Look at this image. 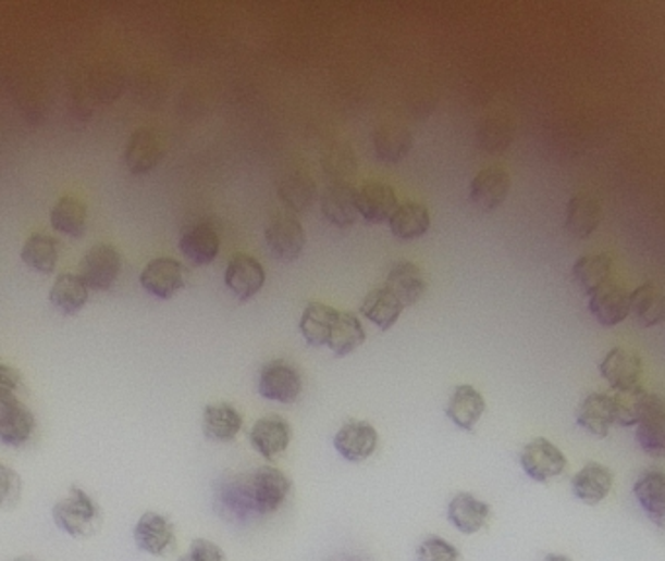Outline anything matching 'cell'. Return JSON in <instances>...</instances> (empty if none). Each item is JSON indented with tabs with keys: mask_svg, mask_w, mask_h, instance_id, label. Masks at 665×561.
<instances>
[{
	"mask_svg": "<svg viewBox=\"0 0 665 561\" xmlns=\"http://www.w3.org/2000/svg\"><path fill=\"white\" fill-rule=\"evenodd\" d=\"M51 514L57 528L76 540L90 538L102 524V509L78 486H71L69 497L57 501Z\"/></svg>",
	"mask_w": 665,
	"mask_h": 561,
	"instance_id": "6da1fadb",
	"label": "cell"
},
{
	"mask_svg": "<svg viewBox=\"0 0 665 561\" xmlns=\"http://www.w3.org/2000/svg\"><path fill=\"white\" fill-rule=\"evenodd\" d=\"M263 238L273 258L285 263L295 262L307 244L305 226L293 213L272 216L263 230Z\"/></svg>",
	"mask_w": 665,
	"mask_h": 561,
	"instance_id": "7a4b0ae2",
	"label": "cell"
},
{
	"mask_svg": "<svg viewBox=\"0 0 665 561\" xmlns=\"http://www.w3.org/2000/svg\"><path fill=\"white\" fill-rule=\"evenodd\" d=\"M601 378L609 384L613 392H635L644 388L642 374L644 365L642 359L635 351H628L625 347H613L607 356L601 359Z\"/></svg>",
	"mask_w": 665,
	"mask_h": 561,
	"instance_id": "3957f363",
	"label": "cell"
},
{
	"mask_svg": "<svg viewBox=\"0 0 665 561\" xmlns=\"http://www.w3.org/2000/svg\"><path fill=\"white\" fill-rule=\"evenodd\" d=\"M258 392L263 400L278 403H295L303 392V376L285 359H273L260 369Z\"/></svg>",
	"mask_w": 665,
	"mask_h": 561,
	"instance_id": "277c9868",
	"label": "cell"
},
{
	"mask_svg": "<svg viewBox=\"0 0 665 561\" xmlns=\"http://www.w3.org/2000/svg\"><path fill=\"white\" fill-rule=\"evenodd\" d=\"M519 464L533 482L544 484L553 477L563 476L568 460L554 442L544 437H537L525 445L519 454Z\"/></svg>",
	"mask_w": 665,
	"mask_h": 561,
	"instance_id": "5b68a950",
	"label": "cell"
},
{
	"mask_svg": "<svg viewBox=\"0 0 665 561\" xmlns=\"http://www.w3.org/2000/svg\"><path fill=\"white\" fill-rule=\"evenodd\" d=\"M250 476L254 511L258 516L278 513L291 494V479L273 466L258 467Z\"/></svg>",
	"mask_w": 665,
	"mask_h": 561,
	"instance_id": "8992f818",
	"label": "cell"
},
{
	"mask_svg": "<svg viewBox=\"0 0 665 561\" xmlns=\"http://www.w3.org/2000/svg\"><path fill=\"white\" fill-rule=\"evenodd\" d=\"M588 310L601 326H618L632 314V292L609 280L588 295Z\"/></svg>",
	"mask_w": 665,
	"mask_h": 561,
	"instance_id": "52a82bcc",
	"label": "cell"
},
{
	"mask_svg": "<svg viewBox=\"0 0 665 561\" xmlns=\"http://www.w3.org/2000/svg\"><path fill=\"white\" fill-rule=\"evenodd\" d=\"M180 250L196 265L213 262L221 250V234L215 221L211 219L189 221L180 233Z\"/></svg>",
	"mask_w": 665,
	"mask_h": 561,
	"instance_id": "ba28073f",
	"label": "cell"
},
{
	"mask_svg": "<svg viewBox=\"0 0 665 561\" xmlns=\"http://www.w3.org/2000/svg\"><path fill=\"white\" fill-rule=\"evenodd\" d=\"M122 272V255L110 244H96L86 252L78 265V275L85 279L88 289H112Z\"/></svg>",
	"mask_w": 665,
	"mask_h": 561,
	"instance_id": "9c48e42d",
	"label": "cell"
},
{
	"mask_svg": "<svg viewBox=\"0 0 665 561\" xmlns=\"http://www.w3.org/2000/svg\"><path fill=\"white\" fill-rule=\"evenodd\" d=\"M133 540L137 544V548L141 552L155 556V558H164L170 552L176 550V531L174 524L170 523L164 514L149 513L141 514V519L133 528Z\"/></svg>",
	"mask_w": 665,
	"mask_h": 561,
	"instance_id": "30bf717a",
	"label": "cell"
},
{
	"mask_svg": "<svg viewBox=\"0 0 665 561\" xmlns=\"http://www.w3.org/2000/svg\"><path fill=\"white\" fill-rule=\"evenodd\" d=\"M139 280L143 289L149 295L157 299L169 300L186 287V270L178 260L170 255H160L145 265Z\"/></svg>",
	"mask_w": 665,
	"mask_h": 561,
	"instance_id": "8fae6325",
	"label": "cell"
},
{
	"mask_svg": "<svg viewBox=\"0 0 665 561\" xmlns=\"http://www.w3.org/2000/svg\"><path fill=\"white\" fill-rule=\"evenodd\" d=\"M36 431V415L19 396H0V440L20 449L24 447Z\"/></svg>",
	"mask_w": 665,
	"mask_h": 561,
	"instance_id": "7c38bea8",
	"label": "cell"
},
{
	"mask_svg": "<svg viewBox=\"0 0 665 561\" xmlns=\"http://www.w3.org/2000/svg\"><path fill=\"white\" fill-rule=\"evenodd\" d=\"M637 440L652 459H665V396L648 392L638 420Z\"/></svg>",
	"mask_w": 665,
	"mask_h": 561,
	"instance_id": "4fadbf2b",
	"label": "cell"
},
{
	"mask_svg": "<svg viewBox=\"0 0 665 561\" xmlns=\"http://www.w3.org/2000/svg\"><path fill=\"white\" fill-rule=\"evenodd\" d=\"M379 433L367 421H347L334 435V449L347 462H366L375 454Z\"/></svg>",
	"mask_w": 665,
	"mask_h": 561,
	"instance_id": "5bb4252c",
	"label": "cell"
},
{
	"mask_svg": "<svg viewBox=\"0 0 665 561\" xmlns=\"http://www.w3.org/2000/svg\"><path fill=\"white\" fill-rule=\"evenodd\" d=\"M167 154V142L160 137V133L149 127H141L132 133V137L125 145L123 162L127 170L141 176L159 164L160 160Z\"/></svg>",
	"mask_w": 665,
	"mask_h": 561,
	"instance_id": "9a60e30c",
	"label": "cell"
},
{
	"mask_svg": "<svg viewBox=\"0 0 665 561\" xmlns=\"http://www.w3.org/2000/svg\"><path fill=\"white\" fill-rule=\"evenodd\" d=\"M225 283L241 302L253 300L266 283V270L250 253L236 252L229 258Z\"/></svg>",
	"mask_w": 665,
	"mask_h": 561,
	"instance_id": "2e32d148",
	"label": "cell"
},
{
	"mask_svg": "<svg viewBox=\"0 0 665 561\" xmlns=\"http://www.w3.org/2000/svg\"><path fill=\"white\" fill-rule=\"evenodd\" d=\"M509 191H512V176L502 166L482 169L470 182V201L487 213H492L504 205Z\"/></svg>",
	"mask_w": 665,
	"mask_h": 561,
	"instance_id": "e0dca14e",
	"label": "cell"
},
{
	"mask_svg": "<svg viewBox=\"0 0 665 561\" xmlns=\"http://www.w3.org/2000/svg\"><path fill=\"white\" fill-rule=\"evenodd\" d=\"M617 421V402L613 394H588L576 410V423L598 439H605Z\"/></svg>",
	"mask_w": 665,
	"mask_h": 561,
	"instance_id": "ac0fdd59",
	"label": "cell"
},
{
	"mask_svg": "<svg viewBox=\"0 0 665 561\" xmlns=\"http://www.w3.org/2000/svg\"><path fill=\"white\" fill-rule=\"evenodd\" d=\"M603 223V205L591 194H576L566 205L564 230L574 240H590Z\"/></svg>",
	"mask_w": 665,
	"mask_h": 561,
	"instance_id": "d6986e66",
	"label": "cell"
},
{
	"mask_svg": "<svg viewBox=\"0 0 665 561\" xmlns=\"http://www.w3.org/2000/svg\"><path fill=\"white\" fill-rule=\"evenodd\" d=\"M320 211L337 228L356 225L361 216L357 209V187L349 182H332L320 194Z\"/></svg>",
	"mask_w": 665,
	"mask_h": 561,
	"instance_id": "ffe728a7",
	"label": "cell"
},
{
	"mask_svg": "<svg viewBox=\"0 0 665 561\" xmlns=\"http://www.w3.org/2000/svg\"><path fill=\"white\" fill-rule=\"evenodd\" d=\"M398 203V197L393 187L379 179H367L357 187V209L361 219L369 225L389 223Z\"/></svg>",
	"mask_w": 665,
	"mask_h": 561,
	"instance_id": "44dd1931",
	"label": "cell"
},
{
	"mask_svg": "<svg viewBox=\"0 0 665 561\" xmlns=\"http://www.w3.org/2000/svg\"><path fill=\"white\" fill-rule=\"evenodd\" d=\"M248 439H250L254 450L262 459L273 462V460L280 459L290 447V423L283 420L282 415H275V413L263 415L254 423L253 429L248 433Z\"/></svg>",
	"mask_w": 665,
	"mask_h": 561,
	"instance_id": "7402d4cb",
	"label": "cell"
},
{
	"mask_svg": "<svg viewBox=\"0 0 665 561\" xmlns=\"http://www.w3.org/2000/svg\"><path fill=\"white\" fill-rule=\"evenodd\" d=\"M487 412V400L472 384H459L453 388L450 402L445 406V415L451 423L460 431L472 433L477 429L478 421Z\"/></svg>",
	"mask_w": 665,
	"mask_h": 561,
	"instance_id": "603a6c76",
	"label": "cell"
},
{
	"mask_svg": "<svg viewBox=\"0 0 665 561\" xmlns=\"http://www.w3.org/2000/svg\"><path fill=\"white\" fill-rule=\"evenodd\" d=\"M615 484V474L600 462H588L576 476L571 477V494L583 506H600L605 501Z\"/></svg>",
	"mask_w": 665,
	"mask_h": 561,
	"instance_id": "cb8c5ba5",
	"label": "cell"
},
{
	"mask_svg": "<svg viewBox=\"0 0 665 561\" xmlns=\"http://www.w3.org/2000/svg\"><path fill=\"white\" fill-rule=\"evenodd\" d=\"M217 503L223 516H231V521H250L256 514L250 494V476L243 474L221 482V486L217 487Z\"/></svg>",
	"mask_w": 665,
	"mask_h": 561,
	"instance_id": "d4e9b609",
	"label": "cell"
},
{
	"mask_svg": "<svg viewBox=\"0 0 665 561\" xmlns=\"http://www.w3.org/2000/svg\"><path fill=\"white\" fill-rule=\"evenodd\" d=\"M490 516H492V507L467 491H460L453 497L447 507L450 523L467 536L480 533L487 526Z\"/></svg>",
	"mask_w": 665,
	"mask_h": 561,
	"instance_id": "484cf974",
	"label": "cell"
},
{
	"mask_svg": "<svg viewBox=\"0 0 665 561\" xmlns=\"http://www.w3.org/2000/svg\"><path fill=\"white\" fill-rule=\"evenodd\" d=\"M384 285L393 290L404 307H414L416 302L422 300L428 290V277L420 265L401 260L391 265Z\"/></svg>",
	"mask_w": 665,
	"mask_h": 561,
	"instance_id": "4316f807",
	"label": "cell"
},
{
	"mask_svg": "<svg viewBox=\"0 0 665 561\" xmlns=\"http://www.w3.org/2000/svg\"><path fill=\"white\" fill-rule=\"evenodd\" d=\"M632 494L648 519L665 531V472L648 470L635 482Z\"/></svg>",
	"mask_w": 665,
	"mask_h": 561,
	"instance_id": "83f0119b",
	"label": "cell"
},
{
	"mask_svg": "<svg viewBox=\"0 0 665 561\" xmlns=\"http://www.w3.org/2000/svg\"><path fill=\"white\" fill-rule=\"evenodd\" d=\"M243 413L238 412L233 403H207L201 429L206 439L213 442H231L243 429Z\"/></svg>",
	"mask_w": 665,
	"mask_h": 561,
	"instance_id": "f1b7e54d",
	"label": "cell"
},
{
	"mask_svg": "<svg viewBox=\"0 0 665 561\" xmlns=\"http://www.w3.org/2000/svg\"><path fill=\"white\" fill-rule=\"evenodd\" d=\"M337 312L340 310L319 300H312L305 307L300 314L299 332L310 347L329 346Z\"/></svg>",
	"mask_w": 665,
	"mask_h": 561,
	"instance_id": "f546056e",
	"label": "cell"
},
{
	"mask_svg": "<svg viewBox=\"0 0 665 561\" xmlns=\"http://www.w3.org/2000/svg\"><path fill=\"white\" fill-rule=\"evenodd\" d=\"M406 309L401 299L394 295L393 290L384 287H375L369 290L366 299L359 307V312L366 316L371 324H375L379 329H391L398 322L403 310Z\"/></svg>",
	"mask_w": 665,
	"mask_h": 561,
	"instance_id": "4dcf8cb0",
	"label": "cell"
},
{
	"mask_svg": "<svg viewBox=\"0 0 665 561\" xmlns=\"http://www.w3.org/2000/svg\"><path fill=\"white\" fill-rule=\"evenodd\" d=\"M278 197L283 207L293 215L307 211L317 199H320L317 182L307 172H299V170L283 176L278 186Z\"/></svg>",
	"mask_w": 665,
	"mask_h": 561,
	"instance_id": "1f68e13d",
	"label": "cell"
},
{
	"mask_svg": "<svg viewBox=\"0 0 665 561\" xmlns=\"http://www.w3.org/2000/svg\"><path fill=\"white\" fill-rule=\"evenodd\" d=\"M373 149L377 159L383 160L386 164L403 162L414 149L412 132L396 123L381 125L373 132Z\"/></svg>",
	"mask_w": 665,
	"mask_h": 561,
	"instance_id": "d6a6232c",
	"label": "cell"
},
{
	"mask_svg": "<svg viewBox=\"0 0 665 561\" xmlns=\"http://www.w3.org/2000/svg\"><path fill=\"white\" fill-rule=\"evenodd\" d=\"M632 316L642 327H654L665 322V287L646 280L632 290Z\"/></svg>",
	"mask_w": 665,
	"mask_h": 561,
	"instance_id": "836d02e7",
	"label": "cell"
},
{
	"mask_svg": "<svg viewBox=\"0 0 665 561\" xmlns=\"http://www.w3.org/2000/svg\"><path fill=\"white\" fill-rule=\"evenodd\" d=\"M88 285L81 275L75 273H61L57 275L56 283L49 289V300L57 310H61L65 316H75L85 309L88 302Z\"/></svg>",
	"mask_w": 665,
	"mask_h": 561,
	"instance_id": "e575fe53",
	"label": "cell"
},
{
	"mask_svg": "<svg viewBox=\"0 0 665 561\" xmlns=\"http://www.w3.org/2000/svg\"><path fill=\"white\" fill-rule=\"evenodd\" d=\"M430 209L418 201H404L389 219L391 233L401 240H418L430 230Z\"/></svg>",
	"mask_w": 665,
	"mask_h": 561,
	"instance_id": "d590c367",
	"label": "cell"
},
{
	"mask_svg": "<svg viewBox=\"0 0 665 561\" xmlns=\"http://www.w3.org/2000/svg\"><path fill=\"white\" fill-rule=\"evenodd\" d=\"M613 258L609 253H586L571 265V277L586 295L609 283L613 275Z\"/></svg>",
	"mask_w": 665,
	"mask_h": 561,
	"instance_id": "8d00e7d4",
	"label": "cell"
},
{
	"mask_svg": "<svg viewBox=\"0 0 665 561\" xmlns=\"http://www.w3.org/2000/svg\"><path fill=\"white\" fill-rule=\"evenodd\" d=\"M86 205L73 196L59 197L49 211V221L57 233L81 238L86 233Z\"/></svg>",
	"mask_w": 665,
	"mask_h": 561,
	"instance_id": "74e56055",
	"label": "cell"
},
{
	"mask_svg": "<svg viewBox=\"0 0 665 561\" xmlns=\"http://www.w3.org/2000/svg\"><path fill=\"white\" fill-rule=\"evenodd\" d=\"M367 334L364 324L352 312H337L336 324L332 327L330 336V351L336 357H347L354 353L357 347L366 344Z\"/></svg>",
	"mask_w": 665,
	"mask_h": 561,
	"instance_id": "f35d334b",
	"label": "cell"
},
{
	"mask_svg": "<svg viewBox=\"0 0 665 561\" xmlns=\"http://www.w3.org/2000/svg\"><path fill=\"white\" fill-rule=\"evenodd\" d=\"M22 262L46 275L56 272L59 262V242L49 234H32L22 246Z\"/></svg>",
	"mask_w": 665,
	"mask_h": 561,
	"instance_id": "ab89813d",
	"label": "cell"
},
{
	"mask_svg": "<svg viewBox=\"0 0 665 561\" xmlns=\"http://www.w3.org/2000/svg\"><path fill=\"white\" fill-rule=\"evenodd\" d=\"M320 164L332 182H349L359 166L356 150L347 140H337L330 145L329 149L324 150Z\"/></svg>",
	"mask_w": 665,
	"mask_h": 561,
	"instance_id": "60d3db41",
	"label": "cell"
},
{
	"mask_svg": "<svg viewBox=\"0 0 665 561\" xmlns=\"http://www.w3.org/2000/svg\"><path fill=\"white\" fill-rule=\"evenodd\" d=\"M615 396V402H617V425L623 427H637L638 420L642 415V408L646 402L648 390L646 388H640L635 392H613Z\"/></svg>",
	"mask_w": 665,
	"mask_h": 561,
	"instance_id": "b9f144b4",
	"label": "cell"
},
{
	"mask_svg": "<svg viewBox=\"0 0 665 561\" xmlns=\"http://www.w3.org/2000/svg\"><path fill=\"white\" fill-rule=\"evenodd\" d=\"M460 552L453 544L443 540L440 536L426 538L418 550L416 561H459Z\"/></svg>",
	"mask_w": 665,
	"mask_h": 561,
	"instance_id": "7bdbcfd3",
	"label": "cell"
},
{
	"mask_svg": "<svg viewBox=\"0 0 665 561\" xmlns=\"http://www.w3.org/2000/svg\"><path fill=\"white\" fill-rule=\"evenodd\" d=\"M22 496V479L9 466H0V506L10 509L16 506Z\"/></svg>",
	"mask_w": 665,
	"mask_h": 561,
	"instance_id": "ee69618b",
	"label": "cell"
},
{
	"mask_svg": "<svg viewBox=\"0 0 665 561\" xmlns=\"http://www.w3.org/2000/svg\"><path fill=\"white\" fill-rule=\"evenodd\" d=\"M178 561H226V556L215 543L196 538L189 546V552L180 556Z\"/></svg>",
	"mask_w": 665,
	"mask_h": 561,
	"instance_id": "f6af8a7d",
	"label": "cell"
},
{
	"mask_svg": "<svg viewBox=\"0 0 665 561\" xmlns=\"http://www.w3.org/2000/svg\"><path fill=\"white\" fill-rule=\"evenodd\" d=\"M20 390H24V383L19 371L0 365V396H19Z\"/></svg>",
	"mask_w": 665,
	"mask_h": 561,
	"instance_id": "bcb514c9",
	"label": "cell"
},
{
	"mask_svg": "<svg viewBox=\"0 0 665 561\" xmlns=\"http://www.w3.org/2000/svg\"><path fill=\"white\" fill-rule=\"evenodd\" d=\"M543 561H571V558L563 556V553H549Z\"/></svg>",
	"mask_w": 665,
	"mask_h": 561,
	"instance_id": "7dc6e473",
	"label": "cell"
},
{
	"mask_svg": "<svg viewBox=\"0 0 665 561\" xmlns=\"http://www.w3.org/2000/svg\"><path fill=\"white\" fill-rule=\"evenodd\" d=\"M14 561H29V560H14Z\"/></svg>",
	"mask_w": 665,
	"mask_h": 561,
	"instance_id": "c3c4849f",
	"label": "cell"
}]
</instances>
